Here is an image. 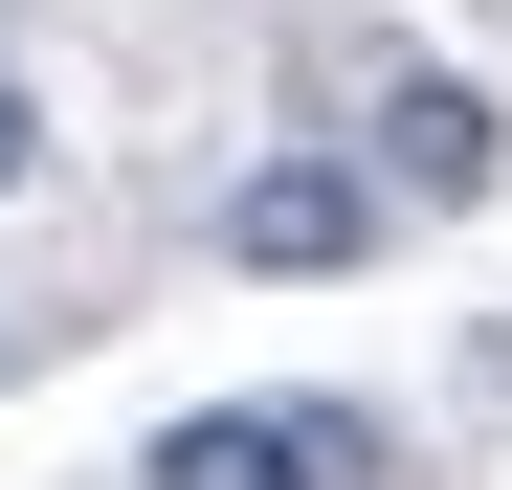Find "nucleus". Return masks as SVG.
Here are the masks:
<instances>
[{"label":"nucleus","instance_id":"nucleus-2","mask_svg":"<svg viewBox=\"0 0 512 490\" xmlns=\"http://www.w3.org/2000/svg\"><path fill=\"white\" fill-rule=\"evenodd\" d=\"M357 134H379V201H490L512 179L490 90H446V67H357Z\"/></svg>","mask_w":512,"mask_h":490},{"label":"nucleus","instance_id":"nucleus-3","mask_svg":"<svg viewBox=\"0 0 512 490\" xmlns=\"http://www.w3.org/2000/svg\"><path fill=\"white\" fill-rule=\"evenodd\" d=\"M401 201H379V156H245V201H223V245L245 268H357Z\"/></svg>","mask_w":512,"mask_h":490},{"label":"nucleus","instance_id":"nucleus-1","mask_svg":"<svg viewBox=\"0 0 512 490\" xmlns=\"http://www.w3.org/2000/svg\"><path fill=\"white\" fill-rule=\"evenodd\" d=\"M134 490H379V424L357 401H179Z\"/></svg>","mask_w":512,"mask_h":490},{"label":"nucleus","instance_id":"nucleus-4","mask_svg":"<svg viewBox=\"0 0 512 490\" xmlns=\"http://www.w3.org/2000/svg\"><path fill=\"white\" fill-rule=\"evenodd\" d=\"M23 179H45V112H23V90H0V201H23Z\"/></svg>","mask_w":512,"mask_h":490}]
</instances>
